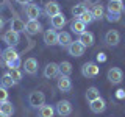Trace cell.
I'll list each match as a JSON object with an SVG mask.
<instances>
[{
	"label": "cell",
	"instance_id": "6da1fadb",
	"mask_svg": "<svg viewBox=\"0 0 125 117\" xmlns=\"http://www.w3.org/2000/svg\"><path fill=\"white\" fill-rule=\"evenodd\" d=\"M2 59L5 61V64L11 69H19V66H21V58H19V53L14 50V47H8L6 50H3L2 52Z\"/></svg>",
	"mask_w": 125,
	"mask_h": 117
},
{
	"label": "cell",
	"instance_id": "7a4b0ae2",
	"mask_svg": "<svg viewBox=\"0 0 125 117\" xmlns=\"http://www.w3.org/2000/svg\"><path fill=\"white\" fill-rule=\"evenodd\" d=\"M28 103H30L31 108L39 109L42 105H45V95L42 92H39V91H34V92H31L28 95Z\"/></svg>",
	"mask_w": 125,
	"mask_h": 117
},
{
	"label": "cell",
	"instance_id": "3957f363",
	"mask_svg": "<svg viewBox=\"0 0 125 117\" xmlns=\"http://www.w3.org/2000/svg\"><path fill=\"white\" fill-rule=\"evenodd\" d=\"M99 72H100V69L95 62H86V64H83V67H81V73L86 78H95L99 75Z\"/></svg>",
	"mask_w": 125,
	"mask_h": 117
},
{
	"label": "cell",
	"instance_id": "277c9868",
	"mask_svg": "<svg viewBox=\"0 0 125 117\" xmlns=\"http://www.w3.org/2000/svg\"><path fill=\"white\" fill-rule=\"evenodd\" d=\"M84 50H86V47L81 44V42H78V41H72L70 42V45L67 47V52L70 56H81V55H84Z\"/></svg>",
	"mask_w": 125,
	"mask_h": 117
},
{
	"label": "cell",
	"instance_id": "5b68a950",
	"mask_svg": "<svg viewBox=\"0 0 125 117\" xmlns=\"http://www.w3.org/2000/svg\"><path fill=\"white\" fill-rule=\"evenodd\" d=\"M19 41H21V38H19V33H16L13 30H8L5 34H3V42L8 45V47H16L19 44Z\"/></svg>",
	"mask_w": 125,
	"mask_h": 117
},
{
	"label": "cell",
	"instance_id": "8992f818",
	"mask_svg": "<svg viewBox=\"0 0 125 117\" xmlns=\"http://www.w3.org/2000/svg\"><path fill=\"white\" fill-rule=\"evenodd\" d=\"M56 112H58L61 117L70 116V112H72V105H70V101H67V100L58 101V103H56Z\"/></svg>",
	"mask_w": 125,
	"mask_h": 117
},
{
	"label": "cell",
	"instance_id": "52a82bcc",
	"mask_svg": "<svg viewBox=\"0 0 125 117\" xmlns=\"http://www.w3.org/2000/svg\"><path fill=\"white\" fill-rule=\"evenodd\" d=\"M122 78H124V72L119 67H111V69L108 70V80H109V83L119 84L120 81H122Z\"/></svg>",
	"mask_w": 125,
	"mask_h": 117
},
{
	"label": "cell",
	"instance_id": "ba28073f",
	"mask_svg": "<svg viewBox=\"0 0 125 117\" xmlns=\"http://www.w3.org/2000/svg\"><path fill=\"white\" fill-rule=\"evenodd\" d=\"M105 42H106V45H109V47H116V45L120 42V34H119V31H116V30L106 31V34H105Z\"/></svg>",
	"mask_w": 125,
	"mask_h": 117
},
{
	"label": "cell",
	"instance_id": "9c48e42d",
	"mask_svg": "<svg viewBox=\"0 0 125 117\" xmlns=\"http://www.w3.org/2000/svg\"><path fill=\"white\" fill-rule=\"evenodd\" d=\"M25 14L30 20H38V17L41 16V10H39V6L34 5V3H27Z\"/></svg>",
	"mask_w": 125,
	"mask_h": 117
},
{
	"label": "cell",
	"instance_id": "30bf717a",
	"mask_svg": "<svg viewBox=\"0 0 125 117\" xmlns=\"http://www.w3.org/2000/svg\"><path fill=\"white\" fill-rule=\"evenodd\" d=\"M60 75V67L56 62H49L44 69V77L45 78H56Z\"/></svg>",
	"mask_w": 125,
	"mask_h": 117
},
{
	"label": "cell",
	"instance_id": "8fae6325",
	"mask_svg": "<svg viewBox=\"0 0 125 117\" xmlns=\"http://www.w3.org/2000/svg\"><path fill=\"white\" fill-rule=\"evenodd\" d=\"M25 31L28 34H38L42 31V25L39 23V20H28L25 23Z\"/></svg>",
	"mask_w": 125,
	"mask_h": 117
},
{
	"label": "cell",
	"instance_id": "7c38bea8",
	"mask_svg": "<svg viewBox=\"0 0 125 117\" xmlns=\"http://www.w3.org/2000/svg\"><path fill=\"white\" fill-rule=\"evenodd\" d=\"M89 108H91L92 112H95V114H100V112H103L105 109H106V103H105V100L100 97V98H95L94 101H91Z\"/></svg>",
	"mask_w": 125,
	"mask_h": 117
},
{
	"label": "cell",
	"instance_id": "4fadbf2b",
	"mask_svg": "<svg viewBox=\"0 0 125 117\" xmlns=\"http://www.w3.org/2000/svg\"><path fill=\"white\" fill-rule=\"evenodd\" d=\"M60 13H61V8H60V5H58L56 2H47L45 3V14L49 16L50 19L55 17V16L60 14Z\"/></svg>",
	"mask_w": 125,
	"mask_h": 117
},
{
	"label": "cell",
	"instance_id": "5bb4252c",
	"mask_svg": "<svg viewBox=\"0 0 125 117\" xmlns=\"http://www.w3.org/2000/svg\"><path fill=\"white\" fill-rule=\"evenodd\" d=\"M23 69H25V72L28 73V75H34V73L38 72V61L34 59V58L25 59V62H23Z\"/></svg>",
	"mask_w": 125,
	"mask_h": 117
},
{
	"label": "cell",
	"instance_id": "9a60e30c",
	"mask_svg": "<svg viewBox=\"0 0 125 117\" xmlns=\"http://www.w3.org/2000/svg\"><path fill=\"white\" fill-rule=\"evenodd\" d=\"M58 89H60L61 92H69L70 89H72V81H70V78L69 77H60V80H58Z\"/></svg>",
	"mask_w": 125,
	"mask_h": 117
},
{
	"label": "cell",
	"instance_id": "2e32d148",
	"mask_svg": "<svg viewBox=\"0 0 125 117\" xmlns=\"http://www.w3.org/2000/svg\"><path fill=\"white\" fill-rule=\"evenodd\" d=\"M44 42H45L47 45H56L58 44V33L53 28L52 30H47L45 33H44Z\"/></svg>",
	"mask_w": 125,
	"mask_h": 117
},
{
	"label": "cell",
	"instance_id": "e0dca14e",
	"mask_svg": "<svg viewBox=\"0 0 125 117\" xmlns=\"http://www.w3.org/2000/svg\"><path fill=\"white\" fill-rule=\"evenodd\" d=\"M50 23H52V28L53 30H60L62 28V27L66 25V17H64V14H56L55 17L50 19Z\"/></svg>",
	"mask_w": 125,
	"mask_h": 117
},
{
	"label": "cell",
	"instance_id": "ac0fdd59",
	"mask_svg": "<svg viewBox=\"0 0 125 117\" xmlns=\"http://www.w3.org/2000/svg\"><path fill=\"white\" fill-rule=\"evenodd\" d=\"M70 42H72V36H70V33H67V31H61V33H58V45L67 49V47L70 45Z\"/></svg>",
	"mask_w": 125,
	"mask_h": 117
},
{
	"label": "cell",
	"instance_id": "d6986e66",
	"mask_svg": "<svg viewBox=\"0 0 125 117\" xmlns=\"http://www.w3.org/2000/svg\"><path fill=\"white\" fill-rule=\"evenodd\" d=\"M70 30H72V33H75V34L80 36L81 33L86 31V25L80 20V19H73V22L70 23Z\"/></svg>",
	"mask_w": 125,
	"mask_h": 117
},
{
	"label": "cell",
	"instance_id": "ffe728a7",
	"mask_svg": "<svg viewBox=\"0 0 125 117\" xmlns=\"http://www.w3.org/2000/svg\"><path fill=\"white\" fill-rule=\"evenodd\" d=\"M78 42H81L84 47H91L94 44V34L91 31H84V33L80 34V38H78Z\"/></svg>",
	"mask_w": 125,
	"mask_h": 117
},
{
	"label": "cell",
	"instance_id": "44dd1931",
	"mask_svg": "<svg viewBox=\"0 0 125 117\" xmlns=\"http://www.w3.org/2000/svg\"><path fill=\"white\" fill-rule=\"evenodd\" d=\"M122 11H124V3L122 2L109 0V3H108V13H111V14H120Z\"/></svg>",
	"mask_w": 125,
	"mask_h": 117
},
{
	"label": "cell",
	"instance_id": "7402d4cb",
	"mask_svg": "<svg viewBox=\"0 0 125 117\" xmlns=\"http://www.w3.org/2000/svg\"><path fill=\"white\" fill-rule=\"evenodd\" d=\"M38 114H39V117H53L55 109H53V106H50V105H42V106L38 109Z\"/></svg>",
	"mask_w": 125,
	"mask_h": 117
},
{
	"label": "cell",
	"instance_id": "603a6c76",
	"mask_svg": "<svg viewBox=\"0 0 125 117\" xmlns=\"http://www.w3.org/2000/svg\"><path fill=\"white\" fill-rule=\"evenodd\" d=\"M0 112H3L6 117H10V116H13V112H14V106H13V103L11 101H3V103H0Z\"/></svg>",
	"mask_w": 125,
	"mask_h": 117
},
{
	"label": "cell",
	"instance_id": "cb8c5ba5",
	"mask_svg": "<svg viewBox=\"0 0 125 117\" xmlns=\"http://www.w3.org/2000/svg\"><path fill=\"white\" fill-rule=\"evenodd\" d=\"M58 67H60V73L62 77H69L70 73H72V64H70L69 61H62L58 64Z\"/></svg>",
	"mask_w": 125,
	"mask_h": 117
},
{
	"label": "cell",
	"instance_id": "d4e9b609",
	"mask_svg": "<svg viewBox=\"0 0 125 117\" xmlns=\"http://www.w3.org/2000/svg\"><path fill=\"white\" fill-rule=\"evenodd\" d=\"M10 30L16 31V33H22V31H25V22L21 20V19H13V20H11V28Z\"/></svg>",
	"mask_w": 125,
	"mask_h": 117
},
{
	"label": "cell",
	"instance_id": "484cf974",
	"mask_svg": "<svg viewBox=\"0 0 125 117\" xmlns=\"http://www.w3.org/2000/svg\"><path fill=\"white\" fill-rule=\"evenodd\" d=\"M95 98H100V92H99V89H97L95 86H91V88L86 91V100L91 103V101H94Z\"/></svg>",
	"mask_w": 125,
	"mask_h": 117
},
{
	"label": "cell",
	"instance_id": "4316f807",
	"mask_svg": "<svg viewBox=\"0 0 125 117\" xmlns=\"http://www.w3.org/2000/svg\"><path fill=\"white\" fill-rule=\"evenodd\" d=\"M0 84H2L5 89H8V88H13V86L16 84V81L11 78L10 73H5V75L2 77V80H0Z\"/></svg>",
	"mask_w": 125,
	"mask_h": 117
},
{
	"label": "cell",
	"instance_id": "83f0119b",
	"mask_svg": "<svg viewBox=\"0 0 125 117\" xmlns=\"http://www.w3.org/2000/svg\"><path fill=\"white\" fill-rule=\"evenodd\" d=\"M88 10V8H86L83 3H78V5H75L72 8V14H73V17H77V19H80L81 16H83V13L84 11Z\"/></svg>",
	"mask_w": 125,
	"mask_h": 117
},
{
	"label": "cell",
	"instance_id": "f1b7e54d",
	"mask_svg": "<svg viewBox=\"0 0 125 117\" xmlns=\"http://www.w3.org/2000/svg\"><path fill=\"white\" fill-rule=\"evenodd\" d=\"M91 13L94 16V19H102V17H103V6H102L100 3H95V5L92 6Z\"/></svg>",
	"mask_w": 125,
	"mask_h": 117
},
{
	"label": "cell",
	"instance_id": "f546056e",
	"mask_svg": "<svg viewBox=\"0 0 125 117\" xmlns=\"http://www.w3.org/2000/svg\"><path fill=\"white\" fill-rule=\"evenodd\" d=\"M80 20L84 23V25H88V23H92L95 19H94V16H92V13H91V10H86L84 13H83V16L80 17Z\"/></svg>",
	"mask_w": 125,
	"mask_h": 117
},
{
	"label": "cell",
	"instance_id": "4dcf8cb0",
	"mask_svg": "<svg viewBox=\"0 0 125 117\" xmlns=\"http://www.w3.org/2000/svg\"><path fill=\"white\" fill-rule=\"evenodd\" d=\"M8 73L11 75V78H13V80L16 81V83H19V81L22 80V72H21L19 69H11V70H10Z\"/></svg>",
	"mask_w": 125,
	"mask_h": 117
},
{
	"label": "cell",
	"instance_id": "1f68e13d",
	"mask_svg": "<svg viewBox=\"0 0 125 117\" xmlns=\"http://www.w3.org/2000/svg\"><path fill=\"white\" fill-rule=\"evenodd\" d=\"M6 100H8V92L3 86H0V103H3V101H6Z\"/></svg>",
	"mask_w": 125,
	"mask_h": 117
},
{
	"label": "cell",
	"instance_id": "d6a6232c",
	"mask_svg": "<svg viewBox=\"0 0 125 117\" xmlns=\"http://www.w3.org/2000/svg\"><path fill=\"white\" fill-rule=\"evenodd\" d=\"M108 20L109 22H119L120 20V14H111V13H108Z\"/></svg>",
	"mask_w": 125,
	"mask_h": 117
},
{
	"label": "cell",
	"instance_id": "836d02e7",
	"mask_svg": "<svg viewBox=\"0 0 125 117\" xmlns=\"http://www.w3.org/2000/svg\"><path fill=\"white\" fill-rule=\"evenodd\" d=\"M3 25H5V20H3V17H2V16H0V30L3 28Z\"/></svg>",
	"mask_w": 125,
	"mask_h": 117
},
{
	"label": "cell",
	"instance_id": "e575fe53",
	"mask_svg": "<svg viewBox=\"0 0 125 117\" xmlns=\"http://www.w3.org/2000/svg\"><path fill=\"white\" fill-rule=\"evenodd\" d=\"M16 2H17V3H21V5H25V3L28 2V0H16Z\"/></svg>",
	"mask_w": 125,
	"mask_h": 117
},
{
	"label": "cell",
	"instance_id": "d590c367",
	"mask_svg": "<svg viewBox=\"0 0 125 117\" xmlns=\"http://www.w3.org/2000/svg\"><path fill=\"white\" fill-rule=\"evenodd\" d=\"M117 92H119V94H117L119 97H124V92H125V91H117Z\"/></svg>",
	"mask_w": 125,
	"mask_h": 117
},
{
	"label": "cell",
	"instance_id": "8d00e7d4",
	"mask_svg": "<svg viewBox=\"0 0 125 117\" xmlns=\"http://www.w3.org/2000/svg\"><path fill=\"white\" fill-rule=\"evenodd\" d=\"M0 117H6L5 114H3V112H0Z\"/></svg>",
	"mask_w": 125,
	"mask_h": 117
},
{
	"label": "cell",
	"instance_id": "74e56055",
	"mask_svg": "<svg viewBox=\"0 0 125 117\" xmlns=\"http://www.w3.org/2000/svg\"><path fill=\"white\" fill-rule=\"evenodd\" d=\"M114 2H122V0H114Z\"/></svg>",
	"mask_w": 125,
	"mask_h": 117
},
{
	"label": "cell",
	"instance_id": "f35d334b",
	"mask_svg": "<svg viewBox=\"0 0 125 117\" xmlns=\"http://www.w3.org/2000/svg\"><path fill=\"white\" fill-rule=\"evenodd\" d=\"M0 55H2V53H0Z\"/></svg>",
	"mask_w": 125,
	"mask_h": 117
}]
</instances>
